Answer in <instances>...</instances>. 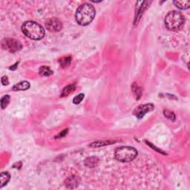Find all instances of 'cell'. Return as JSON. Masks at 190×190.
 Segmentation results:
<instances>
[{
	"label": "cell",
	"instance_id": "obj_19",
	"mask_svg": "<svg viewBox=\"0 0 190 190\" xmlns=\"http://www.w3.org/2000/svg\"><path fill=\"white\" fill-rule=\"evenodd\" d=\"M84 98V94H79V95L76 96V97L73 99V103L75 104H79L80 103L81 101Z\"/></svg>",
	"mask_w": 190,
	"mask_h": 190
},
{
	"label": "cell",
	"instance_id": "obj_13",
	"mask_svg": "<svg viewBox=\"0 0 190 190\" xmlns=\"http://www.w3.org/2000/svg\"><path fill=\"white\" fill-rule=\"evenodd\" d=\"M75 90V85H70L65 87L63 89L62 92H61V97H67L68 95H69L71 93H72Z\"/></svg>",
	"mask_w": 190,
	"mask_h": 190
},
{
	"label": "cell",
	"instance_id": "obj_5",
	"mask_svg": "<svg viewBox=\"0 0 190 190\" xmlns=\"http://www.w3.org/2000/svg\"><path fill=\"white\" fill-rule=\"evenodd\" d=\"M2 47L5 49L8 50V51L14 53V52L20 50L22 46V44L19 41L15 39L8 38V39H5L2 41Z\"/></svg>",
	"mask_w": 190,
	"mask_h": 190
},
{
	"label": "cell",
	"instance_id": "obj_15",
	"mask_svg": "<svg viewBox=\"0 0 190 190\" xmlns=\"http://www.w3.org/2000/svg\"><path fill=\"white\" fill-rule=\"evenodd\" d=\"M115 141H98V142H94L90 145V147H100V146H107L112 144H115Z\"/></svg>",
	"mask_w": 190,
	"mask_h": 190
},
{
	"label": "cell",
	"instance_id": "obj_22",
	"mask_svg": "<svg viewBox=\"0 0 190 190\" xmlns=\"http://www.w3.org/2000/svg\"><path fill=\"white\" fill-rule=\"evenodd\" d=\"M18 64H19V63H17L15 65H14V66L10 67V68H10V70H15V69H16V68H17V65H18Z\"/></svg>",
	"mask_w": 190,
	"mask_h": 190
},
{
	"label": "cell",
	"instance_id": "obj_12",
	"mask_svg": "<svg viewBox=\"0 0 190 190\" xmlns=\"http://www.w3.org/2000/svg\"><path fill=\"white\" fill-rule=\"evenodd\" d=\"M39 75L42 77H49V76L53 75V71L51 70L50 68L47 66H42L39 68Z\"/></svg>",
	"mask_w": 190,
	"mask_h": 190
},
{
	"label": "cell",
	"instance_id": "obj_11",
	"mask_svg": "<svg viewBox=\"0 0 190 190\" xmlns=\"http://www.w3.org/2000/svg\"><path fill=\"white\" fill-rule=\"evenodd\" d=\"M174 4L177 8L181 9V10H186L189 8L190 7V2L189 0L186 1H174Z\"/></svg>",
	"mask_w": 190,
	"mask_h": 190
},
{
	"label": "cell",
	"instance_id": "obj_17",
	"mask_svg": "<svg viewBox=\"0 0 190 190\" xmlns=\"http://www.w3.org/2000/svg\"><path fill=\"white\" fill-rule=\"evenodd\" d=\"M10 102V96L9 95H5L1 99V107L2 109H5V108L8 106V105Z\"/></svg>",
	"mask_w": 190,
	"mask_h": 190
},
{
	"label": "cell",
	"instance_id": "obj_6",
	"mask_svg": "<svg viewBox=\"0 0 190 190\" xmlns=\"http://www.w3.org/2000/svg\"><path fill=\"white\" fill-rule=\"evenodd\" d=\"M46 27L51 32H58L62 29L63 25L57 18H51L46 22Z\"/></svg>",
	"mask_w": 190,
	"mask_h": 190
},
{
	"label": "cell",
	"instance_id": "obj_7",
	"mask_svg": "<svg viewBox=\"0 0 190 190\" xmlns=\"http://www.w3.org/2000/svg\"><path fill=\"white\" fill-rule=\"evenodd\" d=\"M153 108L154 106L151 103L141 105V106H138V107L135 110V111H134V115L136 116L137 118L141 119L146 113L152 111Z\"/></svg>",
	"mask_w": 190,
	"mask_h": 190
},
{
	"label": "cell",
	"instance_id": "obj_16",
	"mask_svg": "<svg viewBox=\"0 0 190 190\" xmlns=\"http://www.w3.org/2000/svg\"><path fill=\"white\" fill-rule=\"evenodd\" d=\"M71 62V57H63L59 59V63H60L61 67L63 68H67L70 65Z\"/></svg>",
	"mask_w": 190,
	"mask_h": 190
},
{
	"label": "cell",
	"instance_id": "obj_9",
	"mask_svg": "<svg viewBox=\"0 0 190 190\" xmlns=\"http://www.w3.org/2000/svg\"><path fill=\"white\" fill-rule=\"evenodd\" d=\"M99 164V159L97 157H90L86 158L84 161L85 166L89 168L96 167Z\"/></svg>",
	"mask_w": 190,
	"mask_h": 190
},
{
	"label": "cell",
	"instance_id": "obj_1",
	"mask_svg": "<svg viewBox=\"0 0 190 190\" xmlns=\"http://www.w3.org/2000/svg\"><path fill=\"white\" fill-rule=\"evenodd\" d=\"M96 15V10L94 6L89 3H84L77 8L75 14L76 21L79 25H89L93 21Z\"/></svg>",
	"mask_w": 190,
	"mask_h": 190
},
{
	"label": "cell",
	"instance_id": "obj_8",
	"mask_svg": "<svg viewBox=\"0 0 190 190\" xmlns=\"http://www.w3.org/2000/svg\"><path fill=\"white\" fill-rule=\"evenodd\" d=\"M79 183H80V179H79V177L73 175V176L67 178L65 184H66V186L68 188L75 189V188H77L79 186Z\"/></svg>",
	"mask_w": 190,
	"mask_h": 190
},
{
	"label": "cell",
	"instance_id": "obj_4",
	"mask_svg": "<svg viewBox=\"0 0 190 190\" xmlns=\"http://www.w3.org/2000/svg\"><path fill=\"white\" fill-rule=\"evenodd\" d=\"M137 152L133 147L129 146H121L115 150V156L117 160L120 162H130L132 161L137 157Z\"/></svg>",
	"mask_w": 190,
	"mask_h": 190
},
{
	"label": "cell",
	"instance_id": "obj_2",
	"mask_svg": "<svg viewBox=\"0 0 190 190\" xmlns=\"http://www.w3.org/2000/svg\"><path fill=\"white\" fill-rule=\"evenodd\" d=\"M22 30L26 37L34 40H39L45 36V30L42 27L33 21L25 22L22 26Z\"/></svg>",
	"mask_w": 190,
	"mask_h": 190
},
{
	"label": "cell",
	"instance_id": "obj_3",
	"mask_svg": "<svg viewBox=\"0 0 190 190\" xmlns=\"http://www.w3.org/2000/svg\"><path fill=\"white\" fill-rule=\"evenodd\" d=\"M184 18L180 12L171 11L169 12L165 18V25L170 30H177L181 28L184 25Z\"/></svg>",
	"mask_w": 190,
	"mask_h": 190
},
{
	"label": "cell",
	"instance_id": "obj_14",
	"mask_svg": "<svg viewBox=\"0 0 190 190\" xmlns=\"http://www.w3.org/2000/svg\"><path fill=\"white\" fill-rule=\"evenodd\" d=\"M10 175L8 172H4L1 173V178H0V180H1V188H2L3 186L8 184L9 180H10Z\"/></svg>",
	"mask_w": 190,
	"mask_h": 190
},
{
	"label": "cell",
	"instance_id": "obj_18",
	"mask_svg": "<svg viewBox=\"0 0 190 190\" xmlns=\"http://www.w3.org/2000/svg\"><path fill=\"white\" fill-rule=\"evenodd\" d=\"M164 115H165V117H167L168 119H169V120H175V114L173 113V112L169 111V110H164Z\"/></svg>",
	"mask_w": 190,
	"mask_h": 190
},
{
	"label": "cell",
	"instance_id": "obj_10",
	"mask_svg": "<svg viewBox=\"0 0 190 190\" xmlns=\"http://www.w3.org/2000/svg\"><path fill=\"white\" fill-rule=\"evenodd\" d=\"M30 87V85L28 81H22V82L17 83L13 87V90L14 91H25V90L28 89Z\"/></svg>",
	"mask_w": 190,
	"mask_h": 190
},
{
	"label": "cell",
	"instance_id": "obj_20",
	"mask_svg": "<svg viewBox=\"0 0 190 190\" xmlns=\"http://www.w3.org/2000/svg\"><path fill=\"white\" fill-rule=\"evenodd\" d=\"M2 83L3 86H7V85L9 84L8 79L6 76H4V77H2Z\"/></svg>",
	"mask_w": 190,
	"mask_h": 190
},
{
	"label": "cell",
	"instance_id": "obj_21",
	"mask_svg": "<svg viewBox=\"0 0 190 190\" xmlns=\"http://www.w3.org/2000/svg\"><path fill=\"white\" fill-rule=\"evenodd\" d=\"M67 132H68V129L63 130V132L59 134V135H58V137H64L65 135H66V134H67Z\"/></svg>",
	"mask_w": 190,
	"mask_h": 190
}]
</instances>
